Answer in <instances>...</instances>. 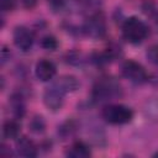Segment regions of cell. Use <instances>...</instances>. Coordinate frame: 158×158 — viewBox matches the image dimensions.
<instances>
[{
  "label": "cell",
  "instance_id": "11",
  "mask_svg": "<svg viewBox=\"0 0 158 158\" xmlns=\"http://www.w3.org/2000/svg\"><path fill=\"white\" fill-rule=\"evenodd\" d=\"M65 156L70 158H88L91 156V151L83 141H75L67 148Z\"/></svg>",
  "mask_w": 158,
  "mask_h": 158
},
{
  "label": "cell",
  "instance_id": "21",
  "mask_svg": "<svg viewBox=\"0 0 158 158\" xmlns=\"http://www.w3.org/2000/svg\"><path fill=\"white\" fill-rule=\"evenodd\" d=\"M21 1H22V5L27 9H32L37 2V0H21Z\"/></svg>",
  "mask_w": 158,
  "mask_h": 158
},
{
  "label": "cell",
  "instance_id": "7",
  "mask_svg": "<svg viewBox=\"0 0 158 158\" xmlns=\"http://www.w3.org/2000/svg\"><path fill=\"white\" fill-rule=\"evenodd\" d=\"M12 38L15 46L22 52L30 51L33 44V35L26 26H16L12 33Z\"/></svg>",
  "mask_w": 158,
  "mask_h": 158
},
{
  "label": "cell",
  "instance_id": "20",
  "mask_svg": "<svg viewBox=\"0 0 158 158\" xmlns=\"http://www.w3.org/2000/svg\"><path fill=\"white\" fill-rule=\"evenodd\" d=\"M7 52H10V51H7V48L5 47V46H2V49H1V64H4L10 57H7Z\"/></svg>",
  "mask_w": 158,
  "mask_h": 158
},
{
  "label": "cell",
  "instance_id": "19",
  "mask_svg": "<svg viewBox=\"0 0 158 158\" xmlns=\"http://www.w3.org/2000/svg\"><path fill=\"white\" fill-rule=\"evenodd\" d=\"M65 0H48V4L53 10H60L64 6Z\"/></svg>",
  "mask_w": 158,
  "mask_h": 158
},
{
  "label": "cell",
  "instance_id": "5",
  "mask_svg": "<svg viewBox=\"0 0 158 158\" xmlns=\"http://www.w3.org/2000/svg\"><path fill=\"white\" fill-rule=\"evenodd\" d=\"M122 75L133 84H144L148 80V74L143 65L135 60H126L121 67Z\"/></svg>",
  "mask_w": 158,
  "mask_h": 158
},
{
  "label": "cell",
  "instance_id": "8",
  "mask_svg": "<svg viewBox=\"0 0 158 158\" xmlns=\"http://www.w3.org/2000/svg\"><path fill=\"white\" fill-rule=\"evenodd\" d=\"M56 73H57V68L53 62H51L48 59H41L36 63L35 74H36L37 79H40L41 81L52 80L54 78Z\"/></svg>",
  "mask_w": 158,
  "mask_h": 158
},
{
  "label": "cell",
  "instance_id": "13",
  "mask_svg": "<svg viewBox=\"0 0 158 158\" xmlns=\"http://www.w3.org/2000/svg\"><path fill=\"white\" fill-rule=\"evenodd\" d=\"M20 123L16 120H7L2 125V137L5 139H16L20 135Z\"/></svg>",
  "mask_w": 158,
  "mask_h": 158
},
{
  "label": "cell",
  "instance_id": "23",
  "mask_svg": "<svg viewBox=\"0 0 158 158\" xmlns=\"http://www.w3.org/2000/svg\"><path fill=\"white\" fill-rule=\"evenodd\" d=\"M153 157H158V152H157V153H154V154H153Z\"/></svg>",
  "mask_w": 158,
  "mask_h": 158
},
{
  "label": "cell",
  "instance_id": "17",
  "mask_svg": "<svg viewBox=\"0 0 158 158\" xmlns=\"http://www.w3.org/2000/svg\"><path fill=\"white\" fill-rule=\"evenodd\" d=\"M147 58L148 60L154 64L156 67H158V43L157 44H153L148 48L147 51Z\"/></svg>",
  "mask_w": 158,
  "mask_h": 158
},
{
  "label": "cell",
  "instance_id": "12",
  "mask_svg": "<svg viewBox=\"0 0 158 158\" xmlns=\"http://www.w3.org/2000/svg\"><path fill=\"white\" fill-rule=\"evenodd\" d=\"M9 105L11 109V112L14 114L15 117L21 118L25 112H26V105H25V99L22 94L20 93H14L10 99H9Z\"/></svg>",
  "mask_w": 158,
  "mask_h": 158
},
{
  "label": "cell",
  "instance_id": "10",
  "mask_svg": "<svg viewBox=\"0 0 158 158\" xmlns=\"http://www.w3.org/2000/svg\"><path fill=\"white\" fill-rule=\"evenodd\" d=\"M52 84L56 85L59 90H62L64 94L73 93V91L78 90L79 86H80L78 79L75 77H73V75H60Z\"/></svg>",
  "mask_w": 158,
  "mask_h": 158
},
{
  "label": "cell",
  "instance_id": "3",
  "mask_svg": "<svg viewBox=\"0 0 158 158\" xmlns=\"http://www.w3.org/2000/svg\"><path fill=\"white\" fill-rule=\"evenodd\" d=\"M102 118L111 125H125L133 118V111L121 104H110L101 110Z\"/></svg>",
  "mask_w": 158,
  "mask_h": 158
},
{
  "label": "cell",
  "instance_id": "6",
  "mask_svg": "<svg viewBox=\"0 0 158 158\" xmlns=\"http://www.w3.org/2000/svg\"><path fill=\"white\" fill-rule=\"evenodd\" d=\"M64 96L65 94L59 90L56 85L51 84L43 94V102L46 105V107L51 111H58L62 109L63 104H64Z\"/></svg>",
  "mask_w": 158,
  "mask_h": 158
},
{
  "label": "cell",
  "instance_id": "2",
  "mask_svg": "<svg viewBox=\"0 0 158 158\" xmlns=\"http://www.w3.org/2000/svg\"><path fill=\"white\" fill-rule=\"evenodd\" d=\"M148 36L147 25L138 17H128L122 25V37L125 41L132 44L141 43Z\"/></svg>",
  "mask_w": 158,
  "mask_h": 158
},
{
  "label": "cell",
  "instance_id": "4",
  "mask_svg": "<svg viewBox=\"0 0 158 158\" xmlns=\"http://www.w3.org/2000/svg\"><path fill=\"white\" fill-rule=\"evenodd\" d=\"M81 32L90 38L104 37L106 33V22L104 15L101 12H96L89 16L81 27Z\"/></svg>",
  "mask_w": 158,
  "mask_h": 158
},
{
  "label": "cell",
  "instance_id": "18",
  "mask_svg": "<svg viewBox=\"0 0 158 158\" xmlns=\"http://www.w3.org/2000/svg\"><path fill=\"white\" fill-rule=\"evenodd\" d=\"M16 6V0H0V7L4 12L12 11Z\"/></svg>",
  "mask_w": 158,
  "mask_h": 158
},
{
  "label": "cell",
  "instance_id": "9",
  "mask_svg": "<svg viewBox=\"0 0 158 158\" xmlns=\"http://www.w3.org/2000/svg\"><path fill=\"white\" fill-rule=\"evenodd\" d=\"M16 152L19 156L32 158L38 154V148L32 139H30L26 136H22L16 139Z\"/></svg>",
  "mask_w": 158,
  "mask_h": 158
},
{
  "label": "cell",
  "instance_id": "1",
  "mask_svg": "<svg viewBox=\"0 0 158 158\" xmlns=\"http://www.w3.org/2000/svg\"><path fill=\"white\" fill-rule=\"evenodd\" d=\"M122 95V88L120 83L110 75L99 78L91 90V99L94 102H107L115 100Z\"/></svg>",
  "mask_w": 158,
  "mask_h": 158
},
{
  "label": "cell",
  "instance_id": "16",
  "mask_svg": "<svg viewBox=\"0 0 158 158\" xmlns=\"http://www.w3.org/2000/svg\"><path fill=\"white\" fill-rule=\"evenodd\" d=\"M74 131H75V125H74V122H73V121H67V122H64V123L60 126L58 133H59L62 137H68V136H72V133H73Z\"/></svg>",
  "mask_w": 158,
  "mask_h": 158
},
{
  "label": "cell",
  "instance_id": "22",
  "mask_svg": "<svg viewBox=\"0 0 158 158\" xmlns=\"http://www.w3.org/2000/svg\"><path fill=\"white\" fill-rule=\"evenodd\" d=\"M75 1H78V2H85V1H88V0H75Z\"/></svg>",
  "mask_w": 158,
  "mask_h": 158
},
{
  "label": "cell",
  "instance_id": "14",
  "mask_svg": "<svg viewBox=\"0 0 158 158\" xmlns=\"http://www.w3.org/2000/svg\"><path fill=\"white\" fill-rule=\"evenodd\" d=\"M28 127H30L31 131L35 132V133H42V132L44 131V128H46V122H44V120H43L42 116L36 115V116H33V118L31 120Z\"/></svg>",
  "mask_w": 158,
  "mask_h": 158
},
{
  "label": "cell",
  "instance_id": "15",
  "mask_svg": "<svg viewBox=\"0 0 158 158\" xmlns=\"http://www.w3.org/2000/svg\"><path fill=\"white\" fill-rule=\"evenodd\" d=\"M41 47L43 48V49H47V51H54V49H57V47H58V42H57V40H56V37L54 36H52V35H47V36H44L42 40H41Z\"/></svg>",
  "mask_w": 158,
  "mask_h": 158
}]
</instances>
